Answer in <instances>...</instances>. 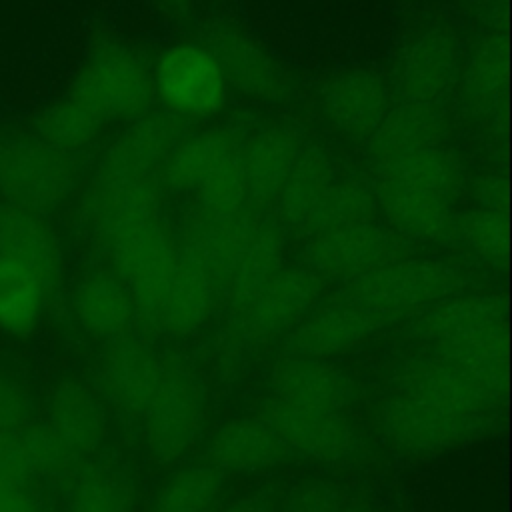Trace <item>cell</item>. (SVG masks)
Returning a JSON list of instances; mask_svg holds the SVG:
<instances>
[{"instance_id": "cell-1", "label": "cell", "mask_w": 512, "mask_h": 512, "mask_svg": "<svg viewBox=\"0 0 512 512\" xmlns=\"http://www.w3.org/2000/svg\"><path fill=\"white\" fill-rule=\"evenodd\" d=\"M468 286L470 274L462 266L410 254L342 282L338 294L366 308L386 328L400 320H412L436 302L468 290Z\"/></svg>"}, {"instance_id": "cell-2", "label": "cell", "mask_w": 512, "mask_h": 512, "mask_svg": "<svg viewBox=\"0 0 512 512\" xmlns=\"http://www.w3.org/2000/svg\"><path fill=\"white\" fill-rule=\"evenodd\" d=\"M82 154L58 150L32 132L0 130V198L50 214L80 188Z\"/></svg>"}, {"instance_id": "cell-3", "label": "cell", "mask_w": 512, "mask_h": 512, "mask_svg": "<svg viewBox=\"0 0 512 512\" xmlns=\"http://www.w3.org/2000/svg\"><path fill=\"white\" fill-rule=\"evenodd\" d=\"M66 94L104 124L110 120L130 122L152 108V64L122 40H100L82 60Z\"/></svg>"}, {"instance_id": "cell-4", "label": "cell", "mask_w": 512, "mask_h": 512, "mask_svg": "<svg viewBox=\"0 0 512 512\" xmlns=\"http://www.w3.org/2000/svg\"><path fill=\"white\" fill-rule=\"evenodd\" d=\"M110 272L128 288L136 318L156 328V316L178 262L180 244L164 216L144 220L104 244Z\"/></svg>"}, {"instance_id": "cell-5", "label": "cell", "mask_w": 512, "mask_h": 512, "mask_svg": "<svg viewBox=\"0 0 512 512\" xmlns=\"http://www.w3.org/2000/svg\"><path fill=\"white\" fill-rule=\"evenodd\" d=\"M154 100L180 122H206L228 104V82L216 56L202 42L164 46L152 62Z\"/></svg>"}, {"instance_id": "cell-6", "label": "cell", "mask_w": 512, "mask_h": 512, "mask_svg": "<svg viewBox=\"0 0 512 512\" xmlns=\"http://www.w3.org/2000/svg\"><path fill=\"white\" fill-rule=\"evenodd\" d=\"M206 386L182 358H162V376L142 422L146 448L156 462L180 460L198 442L206 422Z\"/></svg>"}, {"instance_id": "cell-7", "label": "cell", "mask_w": 512, "mask_h": 512, "mask_svg": "<svg viewBox=\"0 0 512 512\" xmlns=\"http://www.w3.org/2000/svg\"><path fill=\"white\" fill-rule=\"evenodd\" d=\"M324 280L302 264L282 266L240 308L230 330L238 344L262 346L282 340L320 302Z\"/></svg>"}, {"instance_id": "cell-8", "label": "cell", "mask_w": 512, "mask_h": 512, "mask_svg": "<svg viewBox=\"0 0 512 512\" xmlns=\"http://www.w3.org/2000/svg\"><path fill=\"white\" fill-rule=\"evenodd\" d=\"M376 422L394 448L412 454H434L490 434L496 416H464L390 392L378 406Z\"/></svg>"}, {"instance_id": "cell-9", "label": "cell", "mask_w": 512, "mask_h": 512, "mask_svg": "<svg viewBox=\"0 0 512 512\" xmlns=\"http://www.w3.org/2000/svg\"><path fill=\"white\" fill-rule=\"evenodd\" d=\"M218 60L228 88L262 104H286L294 96V80L288 68L248 30L214 22L204 28L200 40Z\"/></svg>"}, {"instance_id": "cell-10", "label": "cell", "mask_w": 512, "mask_h": 512, "mask_svg": "<svg viewBox=\"0 0 512 512\" xmlns=\"http://www.w3.org/2000/svg\"><path fill=\"white\" fill-rule=\"evenodd\" d=\"M404 256H410V242L374 220L308 236L300 264L322 280L348 282Z\"/></svg>"}, {"instance_id": "cell-11", "label": "cell", "mask_w": 512, "mask_h": 512, "mask_svg": "<svg viewBox=\"0 0 512 512\" xmlns=\"http://www.w3.org/2000/svg\"><path fill=\"white\" fill-rule=\"evenodd\" d=\"M390 382L396 394L464 416H496L504 400L456 364L428 350L402 360Z\"/></svg>"}, {"instance_id": "cell-12", "label": "cell", "mask_w": 512, "mask_h": 512, "mask_svg": "<svg viewBox=\"0 0 512 512\" xmlns=\"http://www.w3.org/2000/svg\"><path fill=\"white\" fill-rule=\"evenodd\" d=\"M260 418L272 426L292 454L316 462H344L362 450V436L346 412L268 398L260 408Z\"/></svg>"}, {"instance_id": "cell-13", "label": "cell", "mask_w": 512, "mask_h": 512, "mask_svg": "<svg viewBox=\"0 0 512 512\" xmlns=\"http://www.w3.org/2000/svg\"><path fill=\"white\" fill-rule=\"evenodd\" d=\"M184 134L186 124L166 112L150 110L130 120L102 152L92 170L90 184L158 176L168 154Z\"/></svg>"}, {"instance_id": "cell-14", "label": "cell", "mask_w": 512, "mask_h": 512, "mask_svg": "<svg viewBox=\"0 0 512 512\" xmlns=\"http://www.w3.org/2000/svg\"><path fill=\"white\" fill-rule=\"evenodd\" d=\"M462 46L446 26L418 32L400 52L394 68V90L400 100L440 102L458 86Z\"/></svg>"}, {"instance_id": "cell-15", "label": "cell", "mask_w": 512, "mask_h": 512, "mask_svg": "<svg viewBox=\"0 0 512 512\" xmlns=\"http://www.w3.org/2000/svg\"><path fill=\"white\" fill-rule=\"evenodd\" d=\"M384 324L360 304L334 294L318 302L306 318L282 338L284 356L330 360L370 340Z\"/></svg>"}, {"instance_id": "cell-16", "label": "cell", "mask_w": 512, "mask_h": 512, "mask_svg": "<svg viewBox=\"0 0 512 512\" xmlns=\"http://www.w3.org/2000/svg\"><path fill=\"white\" fill-rule=\"evenodd\" d=\"M386 80L366 66H348L330 74L318 88V110L342 138L366 142L390 108Z\"/></svg>"}, {"instance_id": "cell-17", "label": "cell", "mask_w": 512, "mask_h": 512, "mask_svg": "<svg viewBox=\"0 0 512 512\" xmlns=\"http://www.w3.org/2000/svg\"><path fill=\"white\" fill-rule=\"evenodd\" d=\"M162 184L158 176L90 184L78 208V220L94 244L104 248L116 234L162 216Z\"/></svg>"}, {"instance_id": "cell-18", "label": "cell", "mask_w": 512, "mask_h": 512, "mask_svg": "<svg viewBox=\"0 0 512 512\" xmlns=\"http://www.w3.org/2000/svg\"><path fill=\"white\" fill-rule=\"evenodd\" d=\"M304 144V130L288 120H276L250 130L240 146V162L250 208L270 214V208Z\"/></svg>"}, {"instance_id": "cell-19", "label": "cell", "mask_w": 512, "mask_h": 512, "mask_svg": "<svg viewBox=\"0 0 512 512\" xmlns=\"http://www.w3.org/2000/svg\"><path fill=\"white\" fill-rule=\"evenodd\" d=\"M270 398L346 412L360 398L358 382L330 360L284 356L270 374Z\"/></svg>"}, {"instance_id": "cell-20", "label": "cell", "mask_w": 512, "mask_h": 512, "mask_svg": "<svg viewBox=\"0 0 512 512\" xmlns=\"http://www.w3.org/2000/svg\"><path fill=\"white\" fill-rule=\"evenodd\" d=\"M448 136L450 118L440 102L398 100L366 138V152L376 166L418 150L446 146Z\"/></svg>"}, {"instance_id": "cell-21", "label": "cell", "mask_w": 512, "mask_h": 512, "mask_svg": "<svg viewBox=\"0 0 512 512\" xmlns=\"http://www.w3.org/2000/svg\"><path fill=\"white\" fill-rule=\"evenodd\" d=\"M248 134L250 130L232 122L186 132L158 172L162 188L176 194L196 192L214 170L240 152Z\"/></svg>"}, {"instance_id": "cell-22", "label": "cell", "mask_w": 512, "mask_h": 512, "mask_svg": "<svg viewBox=\"0 0 512 512\" xmlns=\"http://www.w3.org/2000/svg\"><path fill=\"white\" fill-rule=\"evenodd\" d=\"M374 192L378 210L386 216L388 226L408 242H426L438 246H454L456 210L452 200L404 186L376 182Z\"/></svg>"}, {"instance_id": "cell-23", "label": "cell", "mask_w": 512, "mask_h": 512, "mask_svg": "<svg viewBox=\"0 0 512 512\" xmlns=\"http://www.w3.org/2000/svg\"><path fill=\"white\" fill-rule=\"evenodd\" d=\"M292 452L260 416H242L220 426L206 446V464L218 472L260 474L280 468Z\"/></svg>"}, {"instance_id": "cell-24", "label": "cell", "mask_w": 512, "mask_h": 512, "mask_svg": "<svg viewBox=\"0 0 512 512\" xmlns=\"http://www.w3.org/2000/svg\"><path fill=\"white\" fill-rule=\"evenodd\" d=\"M220 300L212 272L192 254L180 250L170 284L162 298L156 330L186 338L202 330Z\"/></svg>"}, {"instance_id": "cell-25", "label": "cell", "mask_w": 512, "mask_h": 512, "mask_svg": "<svg viewBox=\"0 0 512 512\" xmlns=\"http://www.w3.org/2000/svg\"><path fill=\"white\" fill-rule=\"evenodd\" d=\"M506 302L494 292H458L408 320V336L424 348H434L476 330L504 324Z\"/></svg>"}, {"instance_id": "cell-26", "label": "cell", "mask_w": 512, "mask_h": 512, "mask_svg": "<svg viewBox=\"0 0 512 512\" xmlns=\"http://www.w3.org/2000/svg\"><path fill=\"white\" fill-rule=\"evenodd\" d=\"M162 376V358L144 342L122 338L112 342L100 364L106 398L124 414L142 418Z\"/></svg>"}, {"instance_id": "cell-27", "label": "cell", "mask_w": 512, "mask_h": 512, "mask_svg": "<svg viewBox=\"0 0 512 512\" xmlns=\"http://www.w3.org/2000/svg\"><path fill=\"white\" fill-rule=\"evenodd\" d=\"M46 414V426L78 460L94 454L108 434L100 398L76 378H64L52 388Z\"/></svg>"}, {"instance_id": "cell-28", "label": "cell", "mask_w": 512, "mask_h": 512, "mask_svg": "<svg viewBox=\"0 0 512 512\" xmlns=\"http://www.w3.org/2000/svg\"><path fill=\"white\" fill-rule=\"evenodd\" d=\"M0 252L28 262L54 292L60 288L64 250L44 214L0 198Z\"/></svg>"}, {"instance_id": "cell-29", "label": "cell", "mask_w": 512, "mask_h": 512, "mask_svg": "<svg viewBox=\"0 0 512 512\" xmlns=\"http://www.w3.org/2000/svg\"><path fill=\"white\" fill-rule=\"evenodd\" d=\"M70 308L88 336L108 342L126 338L136 318L128 288L110 270L84 274L74 286Z\"/></svg>"}, {"instance_id": "cell-30", "label": "cell", "mask_w": 512, "mask_h": 512, "mask_svg": "<svg viewBox=\"0 0 512 512\" xmlns=\"http://www.w3.org/2000/svg\"><path fill=\"white\" fill-rule=\"evenodd\" d=\"M508 86V46L500 32H486L462 60L458 92L474 120H494L504 110Z\"/></svg>"}, {"instance_id": "cell-31", "label": "cell", "mask_w": 512, "mask_h": 512, "mask_svg": "<svg viewBox=\"0 0 512 512\" xmlns=\"http://www.w3.org/2000/svg\"><path fill=\"white\" fill-rule=\"evenodd\" d=\"M284 252L286 230L270 214H262L220 284V298L226 300L230 312L240 308L284 266Z\"/></svg>"}, {"instance_id": "cell-32", "label": "cell", "mask_w": 512, "mask_h": 512, "mask_svg": "<svg viewBox=\"0 0 512 512\" xmlns=\"http://www.w3.org/2000/svg\"><path fill=\"white\" fill-rule=\"evenodd\" d=\"M336 178V162L330 150L320 142L306 140L270 208V216L286 232H300L320 196Z\"/></svg>"}, {"instance_id": "cell-33", "label": "cell", "mask_w": 512, "mask_h": 512, "mask_svg": "<svg viewBox=\"0 0 512 512\" xmlns=\"http://www.w3.org/2000/svg\"><path fill=\"white\" fill-rule=\"evenodd\" d=\"M54 294L36 268L0 252V334L12 338L32 334Z\"/></svg>"}, {"instance_id": "cell-34", "label": "cell", "mask_w": 512, "mask_h": 512, "mask_svg": "<svg viewBox=\"0 0 512 512\" xmlns=\"http://www.w3.org/2000/svg\"><path fill=\"white\" fill-rule=\"evenodd\" d=\"M374 180L432 192L452 202L458 200L468 184L462 158L446 146L418 150L384 164H376Z\"/></svg>"}, {"instance_id": "cell-35", "label": "cell", "mask_w": 512, "mask_h": 512, "mask_svg": "<svg viewBox=\"0 0 512 512\" xmlns=\"http://www.w3.org/2000/svg\"><path fill=\"white\" fill-rule=\"evenodd\" d=\"M378 212L372 180L360 176H342L326 188L300 232L306 236H316L374 222Z\"/></svg>"}, {"instance_id": "cell-36", "label": "cell", "mask_w": 512, "mask_h": 512, "mask_svg": "<svg viewBox=\"0 0 512 512\" xmlns=\"http://www.w3.org/2000/svg\"><path fill=\"white\" fill-rule=\"evenodd\" d=\"M68 512H134V482L112 460L90 462L74 474Z\"/></svg>"}, {"instance_id": "cell-37", "label": "cell", "mask_w": 512, "mask_h": 512, "mask_svg": "<svg viewBox=\"0 0 512 512\" xmlns=\"http://www.w3.org/2000/svg\"><path fill=\"white\" fill-rule=\"evenodd\" d=\"M102 128L104 122L94 112L66 94L34 112L30 132L58 150L82 154Z\"/></svg>"}, {"instance_id": "cell-38", "label": "cell", "mask_w": 512, "mask_h": 512, "mask_svg": "<svg viewBox=\"0 0 512 512\" xmlns=\"http://www.w3.org/2000/svg\"><path fill=\"white\" fill-rule=\"evenodd\" d=\"M222 486V472L210 464L178 468L158 488L150 512H212Z\"/></svg>"}, {"instance_id": "cell-39", "label": "cell", "mask_w": 512, "mask_h": 512, "mask_svg": "<svg viewBox=\"0 0 512 512\" xmlns=\"http://www.w3.org/2000/svg\"><path fill=\"white\" fill-rule=\"evenodd\" d=\"M454 246L464 250L476 262L492 268H504L508 260L506 214L478 206L456 214Z\"/></svg>"}, {"instance_id": "cell-40", "label": "cell", "mask_w": 512, "mask_h": 512, "mask_svg": "<svg viewBox=\"0 0 512 512\" xmlns=\"http://www.w3.org/2000/svg\"><path fill=\"white\" fill-rule=\"evenodd\" d=\"M196 210L210 216H230L248 208V188L240 152L226 160L196 188Z\"/></svg>"}, {"instance_id": "cell-41", "label": "cell", "mask_w": 512, "mask_h": 512, "mask_svg": "<svg viewBox=\"0 0 512 512\" xmlns=\"http://www.w3.org/2000/svg\"><path fill=\"white\" fill-rule=\"evenodd\" d=\"M20 450L30 476H62L80 462L58 438L42 424H30L18 434Z\"/></svg>"}, {"instance_id": "cell-42", "label": "cell", "mask_w": 512, "mask_h": 512, "mask_svg": "<svg viewBox=\"0 0 512 512\" xmlns=\"http://www.w3.org/2000/svg\"><path fill=\"white\" fill-rule=\"evenodd\" d=\"M32 396L14 376L0 372V434L16 436L30 426Z\"/></svg>"}, {"instance_id": "cell-43", "label": "cell", "mask_w": 512, "mask_h": 512, "mask_svg": "<svg viewBox=\"0 0 512 512\" xmlns=\"http://www.w3.org/2000/svg\"><path fill=\"white\" fill-rule=\"evenodd\" d=\"M342 496L336 486L310 480L294 486L286 496L284 512H342Z\"/></svg>"}, {"instance_id": "cell-44", "label": "cell", "mask_w": 512, "mask_h": 512, "mask_svg": "<svg viewBox=\"0 0 512 512\" xmlns=\"http://www.w3.org/2000/svg\"><path fill=\"white\" fill-rule=\"evenodd\" d=\"M466 186H470V194L476 200L478 208L494 210L506 214L508 208V184L506 178L498 172H484L472 178Z\"/></svg>"}, {"instance_id": "cell-45", "label": "cell", "mask_w": 512, "mask_h": 512, "mask_svg": "<svg viewBox=\"0 0 512 512\" xmlns=\"http://www.w3.org/2000/svg\"><path fill=\"white\" fill-rule=\"evenodd\" d=\"M0 512H44L28 484L0 482Z\"/></svg>"}, {"instance_id": "cell-46", "label": "cell", "mask_w": 512, "mask_h": 512, "mask_svg": "<svg viewBox=\"0 0 512 512\" xmlns=\"http://www.w3.org/2000/svg\"><path fill=\"white\" fill-rule=\"evenodd\" d=\"M220 512H274V498L268 492L246 494L224 506Z\"/></svg>"}, {"instance_id": "cell-47", "label": "cell", "mask_w": 512, "mask_h": 512, "mask_svg": "<svg viewBox=\"0 0 512 512\" xmlns=\"http://www.w3.org/2000/svg\"><path fill=\"white\" fill-rule=\"evenodd\" d=\"M156 4H160L162 8H166V10H172V12H184V10H188V6H190V2L192 0H154Z\"/></svg>"}, {"instance_id": "cell-48", "label": "cell", "mask_w": 512, "mask_h": 512, "mask_svg": "<svg viewBox=\"0 0 512 512\" xmlns=\"http://www.w3.org/2000/svg\"><path fill=\"white\" fill-rule=\"evenodd\" d=\"M342 512H368V510H364V508H344Z\"/></svg>"}]
</instances>
